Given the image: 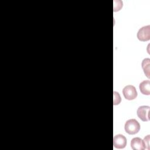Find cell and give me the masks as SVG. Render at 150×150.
<instances>
[{
    "label": "cell",
    "mask_w": 150,
    "mask_h": 150,
    "mask_svg": "<svg viewBox=\"0 0 150 150\" xmlns=\"http://www.w3.org/2000/svg\"><path fill=\"white\" fill-rule=\"evenodd\" d=\"M124 129L127 134L129 135H134L138 133L139 131L140 125L137 120L130 119L125 122Z\"/></svg>",
    "instance_id": "6da1fadb"
},
{
    "label": "cell",
    "mask_w": 150,
    "mask_h": 150,
    "mask_svg": "<svg viewBox=\"0 0 150 150\" xmlns=\"http://www.w3.org/2000/svg\"><path fill=\"white\" fill-rule=\"evenodd\" d=\"M122 94L124 98L128 100H134L138 96L135 87L132 85L126 86L122 89Z\"/></svg>",
    "instance_id": "7a4b0ae2"
},
{
    "label": "cell",
    "mask_w": 150,
    "mask_h": 150,
    "mask_svg": "<svg viewBox=\"0 0 150 150\" xmlns=\"http://www.w3.org/2000/svg\"><path fill=\"white\" fill-rule=\"evenodd\" d=\"M137 38L141 42H146L150 39V26L147 25L140 28L137 32Z\"/></svg>",
    "instance_id": "3957f363"
},
{
    "label": "cell",
    "mask_w": 150,
    "mask_h": 150,
    "mask_svg": "<svg viewBox=\"0 0 150 150\" xmlns=\"http://www.w3.org/2000/svg\"><path fill=\"white\" fill-rule=\"evenodd\" d=\"M149 109L150 107L147 105H142L139 107L137 114L139 119L143 121L149 120Z\"/></svg>",
    "instance_id": "277c9868"
},
{
    "label": "cell",
    "mask_w": 150,
    "mask_h": 150,
    "mask_svg": "<svg viewBox=\"0 0 150 150\" xmlns=\"http://www.w3.org/2000/svg\"><path fill=\"white\" fill-rule=\"evenodd\" d=\"M113 145L116 148L122 149L127 145V138L123 135L117 134L114 137Z\"/></svg>",
    "instance_id": "5b68a950"
},
{
    "label": "cell",
    "mask_w": 150,
    "mask_h": 150,
    "mask_svg": "<svg viewBox=\"0 0 150 150\" xmlns=\"http://www.w3.org/2000/svg\"><path fill=\"white\" fill-rule=\"evenodd\" d=\"M131 147L133 150H144L145 149L144 140L139 137H135L131 139Z\"/></svg>",
    "instance_id": "8992f818"
},
{
    "label": "cell",
    "mask_w": 150,
    "mask_h": 150,
    "mask_svg": "<svg viewBox=\"0 0 150 150\" xmlns=\"http://www.w3.org/2000/svg\"><path fill=\"white\" fill-rule=\"evenodd\" d=\"M139 90L142 94L149 95L150 94V81L149 80H144L139 84Z\"/></svg>",
    "instance_id": "52a82bcc"
},
{
    "label": "cell",
    "mask_w": 150,
    "mask_h": 150,
    "mask_svg": "<svg viewBox=\"0 0 150 150\" xmlns=\"http://www.w3.org/2000/svg\"><path fill=\"white\" fill-rule=\"evenodd\" d=\"M141 66L144 72V74L148 79L150 78V59L149 58L144 59L141 63Z\"/></svg>",
    "instance_id": "ba28073f"
},
{
    "label": "cell",
    "mask_w": 150,
    "mask_h": 150,
    "mask_svg": "<svg viewBox=\"0 0 150 150\" xmlns=\"http://www.w3.org/2000/svg\"><path fill=\"white\" fill-rule=\"evenodd\" d=\"M121 102V97L119 94V93L117 91H114V100H113V103L114 105H118Z\"/></svg>",
    "instance_id": "9c48e42d"
},
{
    "label": "cell",
    "mask_w": 150,
    "mask_h": 150,
    "mask_svg": "<svg viewBox=\"0 0 150 150\" xmlns=\"http://www.w3.org/2000/svg\"><path fill=\"white\" fill-rule=\"evenodd\" d=\"M149 135H148L147 136H146L144 139V142L145 144V149H149Z\"/></svg>",
    "instance_id": "30bf717a"
}]
</instances>
